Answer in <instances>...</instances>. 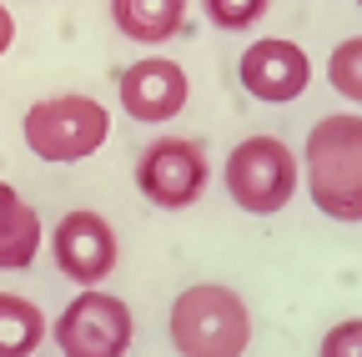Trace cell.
Listing matches in <instances>:
<instances>
[{"label":"cell","instance_id":"obj_16","mask_svg":"<svg viewBox=\"0 0 362 357\" xmlns=\"http://www.w3.org/2000/svg\"><path fill=\"white\" fill-rule=\"evenodd\" d=\"M11 40H16V16H11L6 6H0V56L11 51Z\"/></svg>","mask_w":362,"mask_h":357},{"label":"cell","instance_id":"obj_2","mask_svg":"<svg viewBox=\"0 0 362 357\" xmlns=\"http://www.w3.org/2000/svg\"><path fill=\"white\" fill-rule=\"evenodd\" d=\"M247 342L252 312L232 287L197 282L171 302V347L181 357H242Z\"/></svg>","mask_w":362,"mask_h":357},{"label":"cell","instance_id":"obj_9","mask_svg":"<svg viewBox=\"0 0 362 357\" xmlns=\"http://www.w3.org/2000/svg\"><path fill=\"white\" fill-rule=\"evenodd\" d=\"M192 96V81L176 61L166 56H141L121 71V106L131 121H146V126H161L171 116H181Z\"/></svg>","mask_w":362,"mask_h":357},{"label":"cell","instance_id":"obj_3","mask_svg":"<svg viewBox=\"0 0 362 357\" xmlns=\"http://www.w3.org/2000/svg\"><path fill=\"white\" fill-rule=\"evenodd\" d=\"M25 131V146L40 161H86L90 151H101L111 136V116L96 96H45L25 111L21 121Z\"/></svg>","mask_w":362,"mask_h":357},{"label":"cell","instance_id":"obj_5","mask_svg":"<svg viewBox=\"0 0 362 357\" xmlns=\"http://www.w3.org/2000/svg\"><path fill=\"white\" fill-rule=\"evenodd\" d=\"M51 332H56L61 357H126L136 322L121 297H111L101 287H81V297L66 302Z\"/></svg>","mask_w":362,"mask_h":357},{"label":"cell","instance_id":"obj_11","mask_svg":"<svg viewBox=\"0 0 362 357\" xmlns=\"http://www.w3.org/2000/svg\"><path fill=\"white\" fill-rule=\"evenodd\" d=\"M111 21L126 40L161 46L187 25V0H111Z\"/></svg>","mask_w":362,"mask_h":357},{"label":"cell","instance_id":"obj_14","mask_svg":"<svg viewBox=\"0 0 362 357\" xmlns=\"http://www.w3.org/2000/svg\"><path fill=\"white\" fill-rule=\"evenodd\" d=\"M267 6L272 0H202V11L216 30H247L267 16Z\"/></svg>","mask_w":362,"mask_h":357},{"label":"cell","instance_id":"obj_10","mask_svg":"<svg viewBox=\"0 0 362 357\" xmlns=\"http://www.w3.org/2000/svg\"><path fill=\"white\" fill-rule=\"evenodd\" d=\"M35 257H40V216L11 182H0V272H25Z\"/></svg>","mask_w":362,"mask_h":357},{"label":"cell","instance_id":"obj_1","mask_svg":"<svg viewBox=\"0 0 362 357\" xmlns=\"http://www.w3.org/2000/svg\"><path fill=\"white\" fill-rule=\"evenodd\" d=\"M297 166L307 171V192L317 211H327L332 221L362 216V121L352 111L317 121Z\"/></svg>","mask_w":362,"mask_h":357},{"label":"cell","instance_id":"obj_6","mask_svg":"<svg viewBox=\"0 0 362 357\" xmlns=\"http://www.w3.org/2000/svg\"><path fill=\"white\" fill-rule=\"evenodd\" d=\"M136 187L161 211H181L206 192V151L192 136H156L136 156Z\"/></svg>","mask_w":362,"mask_h":357},{"label":"cell","instance_id":"obj_4","mask_svg":"<svg viewBox=\"0 0 362 357\" xmlns=\"http://www.w3.org/2000/svg\"><path fill=\"white\" fill-rule=\"evenodd\" d=\"M297 151L277 136H247L232 146V156H226V192H232V201L252 216H272L282 211L297 192Z\"/></svg>","mask_w":362,"mask_h":357},{"label":"cell","instance_id":"obj_15","mask_svg":"<svg viewBox=\"0 0 362 357\" xmlns=\"http://www.w3.org/2000/svg\"><path fill=\"white\" fill-rule=\"evenodd\" d=\"M317 357H362V322H357V317L337 322V327L322 337V352H317Z\"/></svg>","mask_w":362,"mask_h":357},{"label":"cell","instance_id":"obj_8","mask_svg":"<svg viewBox=\"0 0 362 357\" xmlns=\"http://www.w3.org/2000/svg\"><path fill=\"white\" fill-rule=\"evenodd\" d=\"M237 76L247 86V96L267 101V106H287L307 91L312 81V61L307 51L297 46V40L287 35H267V40H252V46L242 51L237 61Z\"/></svg>","mask_w":362,"mask_h":357},{"label":"cell","instance_id":"obj_13","mask_svg":"<svg viewBox=\"0 0 362 357\" xmlns=\"http://www.w3.org/2000/svg\"><path fill=\"white\" fill-rule=\"evenodd\" d=\"M357 56H362V40H357V35L337 40V51L327 56V81H332V91H337V96H347V101H357V96H362Z\"/></svg>","mask_w":362,"mask_h":357},{"label":"cell","instance_id":"obj_12","mask_svg":"<svg viewBox=\"0 0 362 357\" xmlns=\"http://www.w3.org/2000/svg\"><path fill=\"white\" fill-rule=\"evenodd\" d=\"M45 342V312L30 297L0 292V357H30Z\"/></svg>","mask_w":362,"mask_h":357},{"label":"cell","instance_id":"obj_7","mask_svg":"<svg viewBox=\"0 0 362 357\" xmlns=\"http://www.w3.org/2000/svg\"><path fill=\"white\" fill-rule=\"evenodd\" d=\"M51 257H56V267H61L71 282L96 287V282H106V277L116 272L121 247H116L111 221H106L101 211H86V206H81V211H66V216L56 221Z\"/></svg>","mask_w":362,"mask_h":357}]
</instances>
